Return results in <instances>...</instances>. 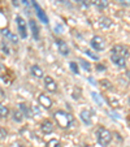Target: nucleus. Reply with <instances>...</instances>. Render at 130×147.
<instances>
[{
	"label": "nucleus",
	"instance_id": "nucleus-32",
	"mask_svg": "<svg viewBox=\"0 0 130 147\" xmlns=\"http://www.w3.org/2000/svg\"><path fill=\"white\" fill-rule=\"evenodd\" d=\"M9 147H25L21 142H13V143L9 144Z\"/></svg>",
	"mask_w": 130,
	"mask_h": 147
},
{
	"label": "nucleus",
	"instance_id": "nucleus-17",
	"mask_svg": "<svg viewBox=\"0 0 130 147\" xmlns=\"http://www.w3.org/2000/svg\"><path fill=\"white\" fill-rule=\"evenodd\" d=\"M30 72H31V74H33L34 77H36V78H42L43 76H44V73H43L42 68L38 67V65H33V67L30 68Z\"/></svg>",
	"mask_w": 130,
	"mask_h": 147
},
{
	"label": "nucleus",
	"instance_id": "nucleus-26",
	"mask_svg": "<svg viewBox=\"0 0 130 147\" xmlns=\"http://www.w3.org/2000/svg\"><path fill=\"white\" fill-rule=\"evenodd\" d=\"M81 65H82V68L85 70H87V72H90L91 70V65H90L89 61H86V60H81Z\"/></svg>",
	"mask_w": 130,
	"mask_h": 147
},
{
	"label": "nucleus",
	"instance_id": "nucleus-24",
	"mask_svg": "<svg viewBox=\"0 0 130 147\" xmlns=\"http://www.w3.org/2000/svg\"><path fill=\"white\" fill-rule=\"evenodd\" d=\"M47 147H61V143L59 139H51L47 142Z\"/></svg>",
	"mask_w": 130,
	"mask_h": 147
},
{
	"label": "nucleus",
	"instance_id": "nucleus-36",
	"mask_svg": "<svg viewBox=\"0 0 130 147\" xmlns=\"http://www.w3.org/2000/svg\"><path fill=\"white\" fill-rule=\"evenodd\" d=\"M56 1H57V3H63L64 0H56Z\"/></svg>",
	"mask_w": 130,
	"mask_h": 147
},
{
	"label": "nucleus",
	"instance_id": "nucleus-11",
	"mask_svg": "<svg viewBox=\"0 0 130 147\" xmlns=\"http://www.w3.org/2000/svg\"><path fill=\"white\" fill-rule=\"evenodd\" d=\"M111 61L113 63V64H116L117 67H121V68H124L125 65H126V60H125V57L116 55V53H112L111 55Z\"/></svg>",
	"mask_w": 130,
	"mask_h": 147
},
{
	"label": "nucleus",
	"instance_id": "nucleus-5",
	"mask_svg": "<svg viewBox=\"0 0 130 147\" xmlns=\"http://www.w3.org/2000/svg\"><path fill=\"white\" fill-rule=\"evenodd\" d=\"M31 4H33V7L35 8L36 14H38V17L42 20V22H43V24H48V17H47V14H46V12L43 11L40 7H39V4L36 3L35 0H31Z\"/></svg>",
	"mask_w": 130,
	"mask_h": 147
},
{
	"label": "nucleus",
	"instance_id": "nucleus-8",
	"mask_svg": "<svg viewBox=\"0 0 130 147\" xmlns=\"http://www.w3.org/2000/svg\"><path fill=\"white\" fill-rule=\"evenodd\" d=\"M112 53H116V55H119V56L126 57V56L129 55V48L122 46V45H116L113 48H112Z\"/></svg>",
	"mask_w": 130,
	"mask_h": 147
},
{
	"label": "nucleus",
	"instance_id": "nucleus-21",
	"mask_svg": "<svg viewBox=\"0 0 130 147\" xmlns=\"http://www.w3.org/2000/svg\"><path fill=\"white\" fill-rule=\"evenodd\" d=\"M108 5H109V1H108V0H98L96 1V7L100 9H105Z\"/></svg>",
	"mask_w": 130,
	"mask_h": 147
},
{
	"label": "nucleus",
	"instance_id": "nucleus-34",
	"mask_svg": "<svg viewBox=\"0 0 130 147\" xmlns=\"http://www.w3.org/2000/svg\"><path fill=\"white\" fill-rule=\"evenodd\" d=\"M5 98V92H4V90L0 87V99H4Z\"/></svg>",
	"mask_w": 130,
	"mask_h": 147
},
{
	"label": "nucleus",
	"instance_id": "nucleus-16",
	"mask_svg": "<svg viewBox=\"0 0 130 147\" xmlns=\"http://www.w3.org/2000/svg\"><path fill=\"white\" fill-rule=\"evenodd\" d=\"M3 34L12 42V43H14V45H17V43H18V36L14 35V34L12 33V31H9L8 29H3Z\"/></svg>",
	"mask_w": 130,
	"mask_h": 147
},
{
	"label": "nucleus",
	"instance_id": "nucleus-6",
	"mask_svg": "<svg viewBox=\"0 0 130 147\" xmlns=\"http://www.w3.org/2000/svg\"><path fill=\"white\" fill-rule=\"evenodd\" d=\"M38 102H39V104H40L43 108H46V109H50L51 107H52V100H51V98L48 96V95H46V94L39 95Z\"/></svg>",
	"mask_w": 130,
	"mask_h": 147
},
{
	"label": "nucleus",
	"instance_id": "nucleus-19",
	"mask_svg": "<svg viewBox=\"0 0 130 147\" xmlns=\"http://www.w3.org/2000/svg\"><path fill=\"white\" fill-rule=\"evenodd\" d=\"M99 83L102 85V87H103L104 90H111L112 87H113V86H112V83L109 82L108 80H100V81H99Z\"/></svg>",
	"mask_w": 130,
	"mask_h": 147
},
{
	"label": "nucleus",
	"instance_id": "nucleus-33",
	"mask_svg": "<svg viewBox=\"0 0 130 147\" xmlns=\"http://www.w3.org/2000/svg\"><path fill=\"white\" fill-rule=\"evenodd\" d=\"M119 3L122 4V5H125V7H127L129 5V0H119Z\"/></svg>",
	"mask_w": 130,
	"mask_h": 147
},
{
	"label": "nucleus",
	"instance_id": "nucleus-9",
	"mask_svg": "<svg viewBox=\"0 0 130 147\" xmlns=\"http://www.w3.org/2000/svg\"><path fill=\"white\" fill-rule=\"evenodd\" d=\"M29 25H30V29H31V35H33V38L35 39V40H39V38H40V31H39V26L38 24L34 21V20H30L29 21Z\"/></svg>",
	"mask_w": 130,
	"mask_h": 147
},
{
	"label": "nucleus",
	"instance_id": "nucleus-1",
	"mask_svg": "<svg viewBox=\"0 0 130 147\" xmlns=\"http://www.w3.org/2000/svg\"><path fill=\"white\" fill-rule=\"evenodd\" d=\"M53 116H55L56 122L59 124V126H60L61 129L70 128V125H72V122H73V117L70 116L69 113H67V112H64V111H56Z\"/></svg>",
	"mask_w": 130,
	"mask_h": 147
},
{
	"label": "nucleus",
	"instance_id": "nucleus-37",
	"mask_svg": "<svg viewBox=\"0 0 130 147\" xmlns=\"http://www.w3.org/2000/svg\"><path fill=\"white\" fill-rule=\"evenodd\" d=\"M85 147H92V146H85Z\"/></svg>",
	"mask_w": 130,
	"mask_h": 147
},
{
	"label": "nucleus",
	"instance_id": "nucleus-13",
	"mask_svg": "<svg viewBox=\"0 0 130 147\" xmlns=\"http://www.w3.org/2000/svg\"><path fill=\"white\" fill-rule=\"evenodd\" d=\"M20 111H21V113L24 115L25 117H28V119H31L33 117V112H31V108L28 106V104H25V103H20Z\"/></svg>",
	"mask_w": 130,
	"mask_h": 147
},
{
	"label": "nucleus",
	"instance_id": "nucleus-7",
	"mask_svg": "<svg viewBox=\"0 0 130 147\" xmlns=\"http://www.w3.org/2000/svg\"><path fill=\"white\" fill-rule=\"evenodd\" d=\"M44 87L50 92H56L57 91V85H56V82L52 80V77H50V76L44 77Z\"/></svg>",
	"mask_w": 130,
	"mask_h": 147
},
{
	"label": "nucleus",
	"instance_id": "nucleus-2",
	"mask_svg": "<svg viewBox=\"0 0 130 147\" xmlns=\"http://www.w3.org/2000/svg\"><path fill=\"white\" fill-rule=\"evenodd\" d=\"M96 138L100 146L107 147L112 142V133L108 129H105L104 126H99L96 130Z\"/></svg>",
	"mask_w": 130,
	"mask_h": 147
},
{
	"label": "nucleus",
	"instance_id": "nucleus-23",
	"mask_svg": "<svg viewBox=\"0 0 130 147\" xmlns=\"http://www.w3.org/2000/svg\"><path fill=\"white\" fill-rule=\"evenodd\" d=\"M9 115V109L4 104H0V117H7Z\"/></svg>",
	"mask_w": 130,
	"mask_h": 147
},
{
	"label": "nucleus",
	"instance_id": "nucleus-18",
	"mask_svg": "<svg viewBox=\"0 0 130 147\" xmlns=\"http://www.w3.org/2000/svg\"><path fill=\"white\" fill-rule=\"evenodd\" d=\"M91 96H92V99L95 100V103H96L98 106H100V107L104 106V102H103L102 96H100V95L98 94V92H91Z\"/></svg>",
	"mask_w": 130,
	"mask_h": 147
},
{
	"label": "nucleus",
	"instance_id": "nucleus-25",
	"mask_svg": "<svg viewBox=\"0 0 130 147\" xmlns=\"http://www.w3.org/2000/svg\"><path fill=\"white\" fill-rule=\"evenodd\" d=\"M69 67H70V70H72L74 74H79V69H78L77 63H74V61H70V63H69Z\"/></svg>",
	"mask_w": 130,
	"mask_h": 147
},
{
	"label": "nucleus",
	"instance_id": "nucleus-15",
	"mask_svg": "<svg viewBox=\"0 0 130 147\" xmlns=\"http://www.w3.org/2000/svg\"><path fill=\"white\" fill-rule=\"evenodd\" d=\"M99 25H100V28H103V29H109L112 25H113V22H112V20L108 18V17H100Z\"/></svg>",
	"mask_w": 130,
	"mask_h": 147
},
{
	"label": "nucleus",
	"instance_id": "nucleus-35",
	"mask_svg": "<svg viewBox=\"0 0 130 147\" xmlns=\"http://www.w3.org/2000/svg\"><path fill=\"white\" fill-rule=\"evenodd\" d=\"M98 69H99V70H103V69H105V67H102V65H99V67H98Z\"/></svg>",
	"mask_w": 130,
	"mask_h": 147
},
{
	"label": "nucleus",
	"instance_id": "nucleus-14",
	"mask_svg": "<svg viewBox=\"0 0 130 147\" xmlns=\"http://www.w3.org/2000/svg\"><path fill=\"white\" fill-rule=\"evenodd\" d=\"M79 116H81V120L83 121V124L91 125V112H90L89 109H83L79 113Z\"/></svg>",
	"mask_w": 130,
	"mask_h": 147
},
{
	"label": "nucleus",
	"instance_id": "nucleus-29",
	"mask_svg": "<svg viewBox=\"0 0 130 147\" xmlns=\"http://www.w3.org/2000/svg\"><path fill=\"white\" fill-rule=\"evenodd\" d=\"M85 53H87V55H89L91 59H94V60H99V56H98V55H95V53H92L91 51H89V50H85Z\"/></svg>",
	"mask_w": 130,
	"mask_h": 147
},
{
	"label": "nucleus",
	"instance_id": "nucleus-22",
	"mask_svg": "<svg viewBox=\"0 0 130 147\" xmlns=\"http://www.w3.org/2000/svg\"><path fill=\"white\" fill-rule=\"evenodd\" d=\"M21 134H22V136H25L28 139H34V133L29 130L28 128H26V129H22V130H21Z\"/></svg>",
	"mask_w": 130,
	"mask_h": 147
},
{
	"label": "nucleus",
	"instance_id": "nucleus-27",
	"mask_svg": "<svg viewBox=\"0 0 130 147\" xmlns=\"http://www.w3.org/2000/svg\"><path fill=\"white\" fill-rule=\"evenodd\" d=\"M109 104H111L112 107H113V108H119L120 107V102L117 99H113V98H109Z\"/></svg>",
	"mask_w": 130,
	"mask_h": 147
},
{
	"label": "nucleus",
	"instance_id": "nucleus-10",
	"mask_svg": "<svg viewBox=\"0 0 130 147\" xmlns=\"http://www.w3.org/2000/svg\"><path fill=\"white\" fill-rule=\"evenodd\" d=\"M40 130L43 131L44 134H50L53 131V124L50 121V120H44V121H42L40 124Z\"/></svg>",
	"mask_w": 130,
	"mask_h": 147
},
{
	"label": "nucleus",
	"instance_id": "nucleus-30",
	"mask_svg": "<svg viewBox=\"0 0 130 147\" xmlns=\"http://www.w3.org/2000/svg\"><path fill=\"white\" fill-rule=\"evenodd\" d=\"M1 48H3V51H4V53H5V55H9V53H11V51H9L7 43H3V45H1Z\"/></svg>",
	"mask_w": 130,
	"mask_h": 147
},
{
	"label": "nucleus",
	"instance_id": "nucleus-12",
	"mask_svg": "<svg viewBox=\"0 0 130 147\" xmlns=\"http://www.w3.org/2000/svg\"><path fill=\"white\" fill-rule=\"evenodd\" d=\"M57 47H59V51H60V53L63 56H68L69 55V47H68V45L65 43L64 40H61V39H57Z\"/></svg>",
	"mask_w": 130,
	"mask_h": 147
},
{
	"label": "nucleus",
	"instance_id": "nucleus-31",
	"mask_svg": "<svg viewBox=\"0 0 130 147\" xmlns=\"http://www.w3.org/2000/svg\"><path fill=\"white\" fill-rule=\"evenodd\" d=\"M74 1H77L78 4H81V5H83L85 8H87L89 7V3H87V0H74Z\"/></svg>",
	"mask_w": 130,
	"mask_h": 147
},
{
	"label": "nucleus",
	"instance_id": "nucleus-28",
	"mask_svg": "<svg viewBox=\"0 0 130 147\" xmlns=\"http://www.w3.org/2000/svg\"><path fill=\"white\" fill-rule=\"evenodd\" d=\"M7 137H8V133H7V130L4 128H0V141L5 139Z\"/></svg>",
	"mask_w": 130,
	"mask_h": 147
},
{
	"label": "nucleus",
	"instance_id": "nucleus-4",
	"mask_svg": "<svg viewBox=\"0 0 130 147\" xmlns=\"http://www.w3.org/2000/svg\"><path fill=\"white\" fill-rule=\"evenodd\" d=\"M91 47L96 51H103L105 48V42L102 36H94L91 39Z\"/></svg>",
	"mask_w": 130,
	"mask_h": 147
},
{
	"label": "nucleus",
	"instance_id": "nucleus-20",
	"mask_svg": "<svg viewBox=\"0 0 130 147\" xmlns=\"http://www.w3.org/2000/svg\"><path fill=\"white\" fill-rule=\"evenodd\" d=\"M13 120H14L16 122H22L24 115L21 113V111H14V112H13Z\"/></svg>",
	"mask_w": 130,
	"mask_h": 147
},
{
	"label": "nucleus",
	"instance_id": "nucleus-3",
	"mask_svg": "<svg viewBox=\"0 0 130 147\" xmlns=\"http://www.w3.org/2000/svg\"><path fill=\"white\" fill-rule=\"evenodd\" d=\"M16 21H17V28H18V31H20V35H21V38L26 39V38H28V29H26L25 20H24L21 16H17L16 17Z\"/></svg>",
	"mask_w": 130,
	"mask_h": 147
}]
</instances>
